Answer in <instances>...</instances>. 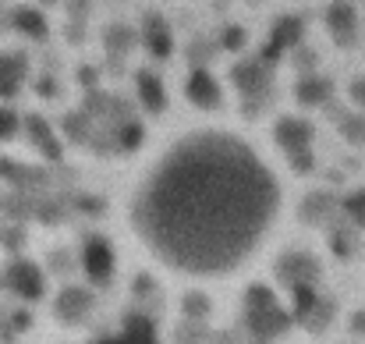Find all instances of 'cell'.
Wrapping results in <instances>:
<instances>
[{
  "label": "cell",
  "instance_id": "6da1fadb",
  "mask_svg": "<svg viewBox=\"0 0 365 344\" xmlns=\"http://www.w3.org/2000/svg\"><path fill=\"white\" fill-rule=\"evenodd\" d=\"M294 174L273 135L235 114L160 117L114 199L124 252L174 291L248 284L280 248Z\"/></svg>",
  "mask_w": 365,
  "mask_h": 344
},
{
  "label": "cell",
  "instance_id": "7a4b0ae2",
  "mask_svg": "<svg viewBox=\"0 0 365 344\" xmlns=\"http://www.w3.org/2000/svg\"><path fill=\"white\" fill-rule=\"evenodd\" d=\"M142 4H153V7H188V4H202V0H142Z\"/></svg>",
  "mask_w": 365,
  "mask_h": 344
}]
</instances>
